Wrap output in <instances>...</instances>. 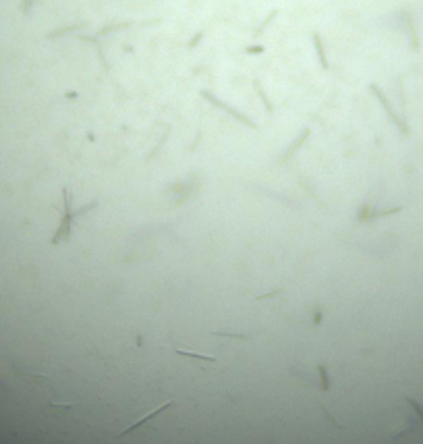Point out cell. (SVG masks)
<instances>
[{
  "instance_id": "obj_4",
  "label": "cell",
  "mask_w": 423,
  "mask_h": 444,
  "mask_svg": "<svg viewBox=\"0 0 423 444\" xmlns=\"http://www.w3.org/2000/svg\"><path fill=\"white\" fill-rule=\"evenodd\" d=\"M212 334H216V336H228V338H251V336H255V332H232V330H214Z\"/></svg>"
},
{
  "instance_id": "obj_9",
  "label": "cell",
  "mask_w": 423,
  "mask_h": 444,
  "mask_svg": "<svg viewBox=\"0 0 423 444\" xmlns=\"http://www.w3.org/2000/svg\"><path fill=\"white\" fill-rule=\"evenodd\" d=\"M268 444H274V442H272V440H268Z\"/></svg>"
},
{
  "instance_id": "obj_7",
  "label": "cell",
  "mask_w": 423,
  "mask_h": 444,
  "mask_svg": "<svg viewBox=\"0 0 423 444\" xmlns=\"http://www.w3.org/2000/svg\"><path fill=\"white\" fill-rule=\"evenodd\" d=\"M307 135H309V131H303V133H301V137L297 139V144H292V146L288 148V151H286V154H284V160H286V158H288V156L292 154V151H295V149H297V148L301 146V142H303V139H305V137H307Z\"/></svg>"
},
{
  "instance_id": "obj_1",
  "label": "cell",
  "mask_w": 423,
  "mask_h": 444,
  "mask_svg": "<svg viewBox=\"0 0 423 444\" xmlns=\"http://www.w3.org/2000/svg\"><path fill=\"white\" fill-rule=\"evenodd\" d=\"M65 195V216H63V222H61V228L54 235V241L52 243H61V239H67L69 232H70V222H73L75 216H79V212H70V195L67 191H63Z\"/></svg>"
},
{
  "instance_id": "obj_2",
  "label": "cell",
  "mask_w": 423,
  "mask_h": 444,
  "mask_svg": "<svg viewBox=\"0 0 423 444\" xmlns=\"http://www.w3.org/2000/svg\"><path fill=\"white\" fill-rule=\"evenodd\" d=\"M172 405H174V401H166V403H162V405H158V407L154 409V411H149V413H145V415H141L139 419H135V422H133L131 426H127V428H125L123 432H119V434H116V436H119V438H123V436H127V434H131V432H133V430H137V428H141V426H143V424L151 422V419H154L156 415L164 413V411H166V409H168V407H172Z\"/></svg>"
},
{
  "instance_id": "obj_8",
  "label": "cell",
  "mask_w": 423,
  "mask_h": 444,
  "mask_svg": "<svg viewBox=\"0 0 423 444\" xmlns=\"http://www.w3.org/2000/svg\"><path fill=\"white\" fill-rule=\"evenodd\" d=\"M262 50H264L262 46H253V48H247V52H249V54H260Z\"/></svg>"
},
{
  "instance_id": "obj_3",
  "label": "cell",
  "mask_w": 423,
  "mask_h": 444,
  "mask_svg": "<svg viewBox=\"0 0 423 444\" xmlns=\"http://www.w3.org/2000/svg\"><path fill=\"white\" fill-rule=\"evenodd\" d=\"M202 93H204V96H206V98H208V100H210L212 104H216V106H220L222 110H226V112L234 114V116H237V119H239V121L247 123V125H249V127H255V123H253V121H249V119H247V116H245V114H241L239 110H234L232 106H228V104H222V102H220L218 98H214V96H210V93H208V91H202Z\"/></svg>"
},
{
  "instance_id": "obj_5",
  "label": "cell",
  "mask_w": 423,
  "mask_h": 444,
  "mask_svg": "<svg viewBox=\"0 0 423 444\" xmlns=\"http://www.w3.org/2000/svg\"><path fill=\"white\" fill-rule=\"evenodd\" d=\"M176 355H185V357H191V359H202V361H212L214 364L216 357H208V355H197V353H191V351H185V349H174Z\"/></svg>"
},
{
  "instance_id": "obj_6",
  "label": "cell",
  "mask_w": 423,
  "mask_h": 444,
  "mask_svg": "<svg viewBox=\"0 0 423 444\" xmlns=\"http://www.w3.org/2000/svg\"><path fill=\"white\" fill-rule=\"evenodd\" d=\"M313 42H315V48H317V54H320V61H322V67L328 69V61H326V54H324V48H322V40L317 33H313Z\"/></svg>"
}]
</instances>
